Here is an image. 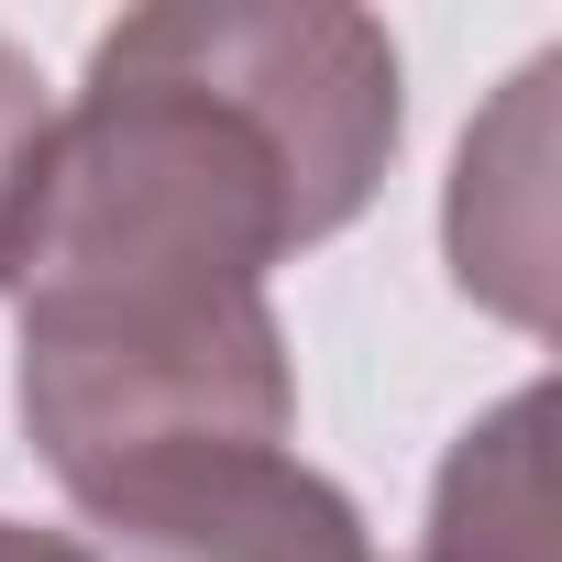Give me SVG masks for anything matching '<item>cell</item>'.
Listing matches in <instances>:
<instances>
[{
  "label": "cell",
  "mask_w": 562,
  "mask_h": 562,
  "mask_svg": "<svg viewBox=\"0 0 562 562\" xmlns=\"http://www.w3.org/2000/svg\"><path fill=\"white\" fill-rule=\"evenodd\" d=\"M397 122L386 23L331 0H166L89 45L0 265L12 397L67 496L299 430L265 276L364 221Z\"/></svg>",
  "instance_id": "6da1fadb"
},
{
  "label": "cell",
  "mask_w": 562,
  "mask_h": 562,
  "mask_svg": "<svg viewBox=\"0 0 562 562\" xmlns=\"http://www.w3.org/2000/svg\"><path fill=\"white\" fill-rule=\"evenodd\" d=\"M89 562H386L364 507L310 474L288 441L265 452H177L89 507Z\"/></svg>",
  "instance_id": "7a4b0ae2"
},
{
  "label": "cell",
  "mask_w": 562,
  "mask_h": 562,
  "mask_svg": "<svg viewBox=\"0 0 562 562\" xmlns=\"http://www.w3.org/2000/svg\"><path fill=\"white\" fill-rule=\"evenodd\" d=\"M551 56L507 78V100L463 133L452 155V276L463 299H485L518 331H551Z\"/></svg>",
  "instance_id": "3957f363"
},
{
  "label": "cell",
  "mask_w": 562,
  "mask_h": 562,
  "mask_svg": "<svg viewBox=\"0 0 562 562\" xmlns=\"http://www.w3.org/2000/svg\"><path fill=\"white\" fill-rule=\"evenodd\" d=\"M419 562H562V540H551V397L540 386L496 397L441 452Z\"/></svg>",
  "instance_id": "277c9868"
},
{
  "label": "cell",
  "mask_w": 562,
  "mask_h": 562,
  "mask_svg": "<svg viewBox=\"0 0 562 562\" xmlns=\"http://www.w3.org/2000/svg\"><path fill=\"white\" fill-rule=\"evenodd\" d=\"M45 122H56V100H45V67H34L12 34H0V265H12V221H23V188H34Z\"/></svg>",
  "instance_id": "5b68a950"
},
{
  "label": "cell",
  "mask_w": 562,
  "mask_h": 562,
  "mask_svg": "<svg viewBox=\"0 0 562 562\" xmlns=\"http://www.w3.org/2000/svg\"><path fill=\"white\" fill-rule=\"evenodd\" d=\"M0 562H89V540H67V529H34V518H0Z\"/></svg>",
  "instance_id": "8992f818"
}]
</instances>
